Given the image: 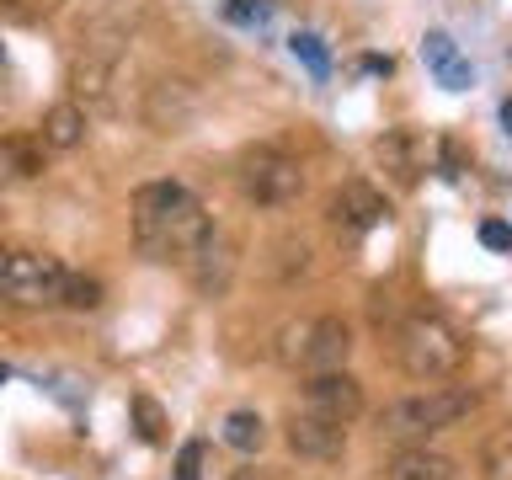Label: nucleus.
Listing matches in <instances>:
<instances>
[{"label": "nucleus", "instance_id": "6e6552de", "mask_svg": "<svg viewBox=\"0 0 512 480\" xmlns=\"http://www.w3.org/2000/svg\"><path fill=\"white\" fill-rule=\"evenodd\" d=\"M198 91L187 86V80H176V75H166V80H155L150 91H144V123L155 128V134H187L192 128V118H198Z\"/></svg>", "mask_w": 512, "mask_h": 480}, {"label": "nucleus", "instance_id": "5701e85b", "mask_svg": "<svg viewBox=\"0 0 512 480\" xmlns=\"http://www.w3.org/2000/svg\"><path fill=\"white\" fill-rule=\"evenodd\" d=\"M64 304H70V310H96V304H102V283L96 278H70V288H64Z\"/></svg>", "mask_w": 512, "mask_h": 480}, {"label": "nucleus", "instance_id": "1a4fd4ad", "mask_svg": "<svg viewBox=\"0 0 512 480\" xmlns=\"http://www.w3.org/2000/svg\"><path fill=\"white\" fill-rule=\"evenodd\" d=\"M283 438H288V448H294L299 459H315V464H331V459L347 454V427L326 422V416H315V411H294V416H288Z\"/></svg>", "mask_w": 512, "mask_h": 480}, {"label": "nucleus", "instance_id": "b1692460", "mask_svg": "<svg viewBox=\"0 0 512 480\" xmlns=\"http://www.w3.org/2000/svg\"><path fill=\"white\" fill-rule=\"evenodd\" d=\"M11 16H22V22H43V16H54L64 11V0H0Z\"/></svg>", "mask_w": 512, "mask_h": 480}, {"label": "nucleus", "instance_id": "393cba45", "mask_svg": "<svg viewBox=\"0 0 512 480\" xmlns=\"http://www.w3.org/2000/svg\"><path fill=\"white\" fill-rule=\"evenodd\" d=\"M224 16H230L235 27H251V22H267L272 6H267V0H230V6H224Z\"/></svg>", "mask_w": 512, "mask_h": 480}, {"label": "nucleus", "instance_id": "7ed1b4c3", "mask_svg": "<svg viewBox=\"0 0 512 480\" xmlns=\"http://www.w3.org/2000/svg\"><path fill=\"white\" fill-rule=\"evenodd\" d=\"M395 358L400 368H406L411 379H448V374H459V363H464V336L448 326L443 315H406L400 320V331H395Z\"/></svg>", "mask_w": 512, "mask_h": 480}, {"label": "nucleus", "instance_id": "9b49d317", "mask_svg": "<svg viewBox=\"0 0 512 480\" xmlns=\"http://www.w3.org/2000/svg\"><path fill=\"white\" fill-rule=\"evenodd\" d=\"M326 219L347 235H363V230H374L379 219H390V203H384L368 182H342L326 203Z\"/></svg>", "mask_w": 512, "mask_h": 480}, {"label": "nucleus", "instance_id": "c85d7f7f", "mask_svg": "<svg viewBox=\"0 0 512 480\" xmlns=\"http://www.w3.org/2000/svg\"><path fill=\"white\" fill-rule=\"evenodd\" d=\"M6 256H11V251H0V267H6Z\"/></svg>", "mask_w": 512, "mask_h": 480}, {"label": "nucleus", "instance_id": "a878e982", "mask_svg": "<svg viewBox=\"0 0 512 480\" xmlns=\"http://www.w3.org/2000/svg\"><path fill=\"white\" fill-rule=\"evenodd\" d=\"M203 475V443H187L182 459H176V480H198Z\"/></svg>", "mask_w": 512, "mask_h": 480}, {"label": "nucleus", "instance_id": "f03ea898", "mask_svg": "<svg viewBox=\"0 0 512 480\" xmlns=\"http://www.w3.org/2000/svg\"><path fill=\"white\" fill-rule=\"evenodd\" d=\"M480 406V395L470 384H432V390H416V395H400L379 411V438L390 443H427L432 432H448L459 427L464 416Z\"/></svg>", "mask_w": 512, "mask_h": 480}, {"label": "nucleus", "instance_id": "a211bd4d", "mask_svg": "<svg viewBox=\"0 0 512 480\" xmlns=\"http://www.w3.org/2000/svg\"><path fill=\"white\" fill-rule=\"evenodd\" d=\"M219 438L235 448V454H262V443H267V422L256 411H230L224 416V427H219Z\"/></svg>", "mask_w": 512, "mask_h": 480}, {"label": "nucleus", "instance_id": "412c9836", "mask_svg": "<svg viewBox=\"0 0 512 480\" xmlns=\"http://www.w3.org/2000/svg\"><path fill=\"white\" fill-rule=\"evenodd\" d=\"M288 43H294V59L310 64V75H315V80H326V75H331V59H326V48H320L315 32H294Z\"/></svg>", "mask_w": 512, "mask_h": 480}, {"label": "nucleus", "instance_id": "f257e3e1", "mask_svg": "<svg viewBox=\"0 0 512 480\" xmlns=\"http://www.w3.org/2000/svg\"><path fill=\"white\" fill-rule=\"evenodd\" d=\"M214 230L203 198L182 182H144L134 192V246L150 262H182L203 246V235Z\"/></svg>", "mask_w": 512, "mask_h": 480}, {"label": "nucleus", "instance_id": "ddd939ff", "mask_svg": "<svg viewBox=\"0 0 512 480\" xmlns=\"http://www.w3.org/2000/svg\"><path fill=\"white\" fill-rule=\"evenodd\" d=\"M112 80H118V59H107V54H80L70 64V96L86 112L112 107Z\"/></svg>", "mask_w": 512, "mask_h": 480}, {"label": "nucleus", "instance_id": "f8f14e48", "mask_svg": "<svg viewBox=\"0 0 512 480\" xmlns=\"http://www.w3.org/2000/svg\"><path fill=\"white\" fill-rule=\"evenodd\" d=\"M347 352H352V326L342 315H320V320H304V368L326 374V368H347Z\"/></svg>", "mask_w": 512, "mask_h": 480}, {"label": "nucleus", "instance_id": "39448f33", "mask_svg": "<svg viewBox=\"0 0 512 480\" xmlns=\"http://www.w3.org/2000/svg\"><path fill=\"white\" fill-rule=\"evenodd\" d=\"M75 272L54 262V256L38 251H11L6 267H0V294L11 304H27V310H48V304H64V288H70Z\"/></svg>", "mask_w": 512, "mask_h": 480}, {"label": "nucleus", "instance_id": "4468645a", "mask_svg": "<svg viewBox=\"0 0 512 480\" xmlns=\"http://www.w3.org/2000/svg\"><path fill=\"white\" fill-rule=\"evenodd\" d=\"M384 480H459L454 459L427 443H400V454L384 464Z\"/></svg>", "mask_w": 512, "mask_h": 480}, {"label": "nucleus", "instance_id": "0eeeda50", "mask_svg": "<svg viewBox=\"0 0 512 480\" xmlns=\"http://www.w3.org/2000/svg\"><path fill=\"white\" fill-rule=\"evenodd\" d=\"M363 384L347 374V368H326V374H315L310 384H304V411H315V416H326V422H342L352 427L363 416Z\"/></svg>", "mask_w": 512, "mask_h": 480}, {"label": "nucleus", "instance_id": "aec40b11", "mask_svg": "<svg viewBox=\"0 0 512 480\" xmlns=\"http://www.w3.org/2000/svg\"><path fill=\"white\" fill-rule=\"evenodd\" d=\"M128 411H134V422H139V438H144V443H160V438H166V411H160L150 395H134V406H128Z\"/></svg>", "mask_w": 512, "mask_h": 480}, {"label": "nucleus", "instance_id": "cd10ccee", "mask_svg": "<svg viewBox=\"0 0 512 480\" xmlns=\"http://www.w3.org/2000/svg\"><path fill=\"white\" fill-rule=\"evenodd\" d=\"M502 123L512 128V102H502Z\"/></svg>", "mask_w": 512, "mask_h": 480}, {"label": "nucleus", "instance_id": "2eb2a0df", "mask_svg": "<svg viewBox=\"0 0 512 480\" xmlns=\"http://www.w3.org/2000/svg\"><path fill=\"white\" fill-rule=\"evenodd\" d=\"M38 139L48 144V150H75L80 139H86V107L75 102H54L43 112V123H38Z\"/></svg>", "mask_w": 512, "mask_h": 480}, {"label": "nucleus", "instance_id": "20e7f679", "mask_svg": "<svg viewBox=\"0 0 512 480\" xmlns=\"http://www.w3.org/2000/svg\"><path fill=\"white\" fill-rule=\"evenodd\" d=\"M235 182L256 208H283L304 192V166L278 144H246L235 160Z\"/></svg>", "mask_w": 512, "mask_h": 480}, {"label": "nucleus", "instance_id": "4be33fe9", "mask_svg": "<svg viewBox=\"0 0 512 480\" xmlns=\"http://www.w3.org/2000/svg\"><path fill=\"white\" fill-rule=\"evenodd\" d=\"M43 150H48L43 139H6V155L16 160V171H22V176H38L43 171Z\"/></svg>", "mask_w": 512, "mask_h": 480}, {"label": "nucleus", "instance_id": "6ab92c4d", "mask_svg": "<svg viewBox=\"0 0 512 480\" xmlns=\"http://www.w3.org/2000/svg\"><path fill=\"white\" fill-rule=\"evenodd\" d=\"M480 475L486 480H512V427L491 432V438L480 443Z\"/></svg>", "mask_w": 512, "mask_h": 480}, {"label": "nucleus", "instance_id": "423d86ee", "mask_svg": "<svg viewBox=\"0 0 512 480\" xmlns=\"http://www.w3.org/2000/svg\"><path fill=\"white\" fill-rule=\"evenodd\" d=\"M144 11H150V0H102L86 22H80V54H107L118 59L123 43L139 32Z\"/></svg>", "mask_w": 512, "mask_h": 480}, {"label": "nucleus", "instance_id": "f3484780", "mask_svg": "<svg viewBox=\"0 0 512 480\" xmlns=\"http://www.w3.org/2000/svg\"><path fill=\"white\" fill-rule=\"evenodd\" d=\"M422 59L432 64V75H438L448 91H464V86H470V75H475L470 64L459 59V48L448 43V32H427V38H422Z\"/></svg>", "mask_w": 512, "mask_h": 480}, {"label": "nucleus", "instance_id": "dca6fc26", "mask_svg": "<svg viewBox=\"0 0 512 480\" xmlns=\"http://www.w3.org/2000/svg\"><path fill=\"white\" fill-rule=\"evenodd\" d=\"M379 160H384V171H395V182H416L427 166L422 139H416L411 128H390V134L379 139Z\"/></svg>", "mask_w": 512, "mask_h": 480}, {"label": "nucleus", "instance_id": "bb28decb", "mask_svg": "<svg viewBox=\"0 0 512 480\" xmlns=\"http://www.w3.org/2000/svg\"><path fill=\"white\" fill-rule=\"evenodd\" d=\"M480 240H486L491 251H512V230H507V224H496V219L480 224Z\"/></svg>", "mask_w": 512, "mask_h": 480}, {"label": "nucleus", "instance_id": "9d476101", "mask_svg": "<svg viewBox=\"0 0 512 480\" xmlns=\"http://www.w3.org/2000/svg\"><path fill=\"white\" fill-rule=\"evenodd\" d=\"M235 267H240V256H235V240L219 230H208L203 235V246L187 256V272H192V288L198 294H208V299H219L224 288H230V278H235Z\"/></svg>", "mask_w": 512, "mask_h": 480}]
</instances>
